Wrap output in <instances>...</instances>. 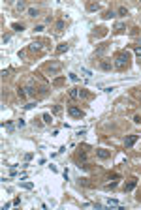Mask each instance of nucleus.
<instances>
[{
	"label": "nucleus",
	"instance_id": "1",
	"mask_svg": "<svg viewBox=\"0 0 141 210\" xmlns=\"http://www.w3.org/2000/svg\"><path fill=\"white\" fill-rule=\"evenodd\" d=\"M128 64H130V54H128V51H120V53L115 54L113 66L117 68V70H124V68H128Z\"/></svg>",
	"mask_w": 141,
	"mask_h": 210
},
{
	"label": "nucleus",
	"instance_id": "2",
	"mask_svg": "<svg viewBox=\"0 0 141 210\" xmlns=\"http://www.w3.org/2000/svg\"><path fill=\"white\" fill-rule=\"evenodd\" d=\"M60 70H62V64L60 62H51L49 66H47V73H49V75H57Z\"/></svg>",
	"mask_w": 141,
	"mask_h": 210
},
{
	"label": "nucleus",
	"instance_id": "3",
	"mask_svg": "<svg viewBox=\"0 0 141 210\" xmlns=\"http://www.w3.org/2000/svg\"><path fill=\"white\" fill-rule=\"evenodd\" d=\"M68 113H70V116H73V118H81V116L85 115L79 107H68Z\"/></svg>",
	"mask_w": 141,
	"mask_h": 210
},
{
	"label": "nucleus",
	"instance_id": "4",
	"mask_svg": "<svg viewBox=\"0 0 141 210\" xmlns=\"http://www.w3.org/2000/svg\"><path fill=\"white\" fill-rule=\"evenodd\" d=\"M137 139H139V135H130V137H126V139H124V146H126V148L134 146V144L137 143Z\"/></svg>",
	"mask_w": 141,
	"mask_h": 210
},
{
	"label": "nucleus",
	"instance_id": "5",
	"mask_svg": "<svg viewBox=\"0 0 141 210\" xmlns=\"http://www.w3.org/2000/svg\"><path fill=\"white\" fill-rule=\"evenodd\" d=\"M96 156L100 158V160H107V158H111V152L105 150V148H98V150H96Z\"/></svg>",
	"mask_w": 141,
	"mask_h": 210
},
{
	"label": "nucleus",
	"instance_id": "6",
	"mask_svg": "<svg viewBox=\"0 0 141 210\" xmlns=\"http://www.w3.org/2000/svg\"><path fill=\"white\" fill-rule=\"evenodd\" d=\"M136 186H137V180L136 178H132V180H130V182H126V184H124V191H132V189L134 188H136Z\"/></svg>",
	"mask_w": 141,
	"mask_h": 210
},
{
	"label": "nucleus",
	"instance_id": "7",
	"mask_svg": "<svg viewBox=\"0 0 141 210\" xmlns=\"http://www.w3.org/2000/svg\"><path fill=\"white\" fill-rule=\"evenodd\" d=\"M100 68L104 70V72H109L111 68H113V62H111V60H102V62H100Z\"/></svg>",
	"mask_w": 141,
	"mask_h": 210
},
{
	"label": "nucleus",
	"instance_id": "8",
	"mask_svg": "<svg viewBox=\"0 0 141 210\" xmlns=\"http://www.w3.org/2000/svg\"><path fill=\"white\" fill-rule=\"evenodd\" d=\"M68 96H70V99H77L79 98V90L77 88H70L68 90Z\"/></svg>",
	"mask_w": 141,
	"mask_h": 210
},
{
	"label": "nucleus",
	"instance_id": "9",
	"mask_svg": "<svg viewBox=\"0 0 141 210\" xmlns=\"http://www.w3.org/2000/svg\"><path fill=\"white\" fill-rule=\"evenodd\" d=\"M64 25H66V23H64V19H59V21H57V25H55V30H57V32H62V30H64Z\"/></svg>",
	"mask_w": 141,
	"mask_h": 210
},
{
	"label": "nucleus",
	"instance_id": "10",
	"mask_svg": "<svg viewBox=\"0 0 141 210\" xmlns=\"http://www.w3.org/2000/svg\"><path fill=\"white\" fill-rule=\"evenodd\" d=\"M68 51V43H60L59 47H57V54H62V53H66Z\"/></svg>",
	"mask_w": 141,
	"mask_h": 210
},
{
	"label": "nucleus",
	"instance_id": "11",
	"mask_svg": "<svg viewBox=\"0 0 141 210\" xmlns=\"http://www.w3.org/2000/svg\"><path fill=\"white\" fill-rule=\"evenodd\" d=\"M27 90H28V92H27L28 96H36V92H38V90H36V86H34V85H28V86H27Z\"/></svg>",
	"mask_w": 141,
	"mask_h": 210
},
{
	"label": "nucleus",
	"instance_id": "12",
	"mask_svg": "<svg viewBox=\"0 0 141 210\" xmlns=\"http://www.w3.org/2000/svg\"><path fill=\"white\" fill-rule=\"evenodd\" d=\"M124 28H126V25H124V23H115V30H117V32H122Z\"/></svg>",
	"mask_w": 141,
	"mask_h": 210
},
{
	"label": "nucleus",
	"instance_id": "13",
	"mask_svg": "<svg viewBox=\"0 0 141 210\" xmlns=\"http://www.w3.org/2000/svg\"><path fill=\"white\" fill-rule=\"evenodd\" d=\"M86 9H88V11H98V9H100V4H88Z\"/></svg>",
	"mask_w": 141,
	"mask_h": 210
},
{
	"label": "nucleus",
	"instance_id": "14",
	"mask_svg": "<svg viewBox=\"0 0 141 210\" xmlns=\"http://www.w3.org/2000/svg\"><path fill=\"white\" fill-rule=\"evenodd\" d=\"M30 49L32 51H41V43H40V41H34V43L30 45Z\"/></svg>",
	"mask_w": 141,
	"mask_h": 210
},
{
	"label": "nucleus",
	"instance_id": "15",
	"mask_svg": "<svg viewBox=\"0 0 141 210\" xmlns=\"http://www.w3.org/2000/svg\"><path fill=\"white\" fill-rule=\"evenodd\" d=\"M118 186V182L117 180H115V182H111V184H105V189H107V191H109V189H115Z\"/></svg>",
	"mask_w": 141,
	"mask_h": 210
},
{
	"label": "nucleus",
	"instance_id": "16",
	"mask_svg": "<svg viewBox=\"0 0 141 210\" xmlns=\"http://www.w3.org/2000/svg\"><path fill=\"white\" fill-rule=\"evenodd\" d=\"M118 15H120V17H126V15H128V9L124 8V6H120V8H118Z\"/></svg>",
	"mask_w": 141,
	"mask_h": 210
},
{
	"label": "nucleus",
	"instance_id": "17",
	"mask_svg": "<svg viewBox=\"0 0 141 210\" xmlns=\"http://www.w3.org/2000/svg\"><path fill=\"white\" fill-rule=\"evenodd\" d=\"M111 17H115V13L111 11V9H109V11H105V13L102 15V19H105V21H107V19H111Z\"/></svg>",
	"mask_w": 141,
	"mask_h": 210
},
{
	"label": "nucleus",
	"instance_id": "18",
	"mask_svg": "<svg viewBox=\"0 0 141 210\" xmlns=\"http://www.w3.org/2000/svg\"><path fill=\"white\" fill-rule=\"evenodd\" d=\"M79 98H85V99H88V98H90V94H88L86 90H79Z\"/></svg>",
	"mask_w": 141,
	"mask_h": 210
},
{
	"label": "nucleus",
	"instance_id": "19",
	"mask_svg": "<svg viewBox=\"0 0 141 210\" xmlns=\"http://www.w3.org/2000/svg\"><path fill=\"white\" fill-rule=\"evenodd\" d=\"M28 15H30V17H38V9L36 8H28Z\"/></svg>",
	"mask_w": 141,
	"mask_h": 210
},
{
	"label": "nucleus",
	"instance_id": "20",
	"mask_svg": "<svg viewBox=\"0 0 141 210\" xmlns=\"http://www.w3.org/2000/svg\"><path fill=\"white\" fill-rule=\"evenodd\" d=\"M105 34H107V28H98V32H96V36H105Z\"/></svg>",
	"mask_w": 141,
	"mask_h": 210
},
{
	"label": "nucleus",
	"instance_id": "21",
	"mask_svg": "<svg viewBox=\"0 0 141 210\" xmlns=\"http://www.w3.org/2000/svg\"><path fill=\"white\" fill-rule=\"evenodd\" d=\"M105 51H107V45H102L100 49L96 51V54H98V56H100V54H104V53H105Z\"/></svg>",
	"mask_w": 141,
	"mask_h": 210
},
{
	"label": "nucleus",
	"instance_id": "22",
	"mask_svg": "<svg viewBox=\"0 0 141 210\" xmlns=\"http://www.w3.org/2000/svg\"><path fill=\"white\" fill-rule=\"evenodd\" d=\"M17 9H19V11H23V9H27V4H25L23 0H21V2H17Z\"/></svg>",
	"mask_w": 141,
	"mask_h": 210
},
{
	"label": "nucleus",
	"instance_id": "23",
	"mask_svg": "<svg viewBox=\"0 0 141 210\" xmlns=\"http://www.w3.org/2000/svg\"><path fill=\"white\" fill-rule=\"evenodd\" d=\"M43 122H45V124H51V122H53V118H51V115H43Z\"/></svg>",
	"mask_w": 141,
	"mask_h": 210
},
{
	"label": "nucleus",
	"instance_id": "24",
	"mask_svg": "<svg viewBox=\"0 0 141 210\" xmlns=\"http://www.w3.org/2000/svg\"><path fill=\"white\" fill-rule=\"evenodd\" d=\"M62 83H64V77H60V79H55V81H53V85H55V86H60Z\"/></svg>",
	"mask_w": 141,
	"mask_h": 210
},
{
	"label": "nucleus",
	"instance_id": "25",
	"mask_svg": "<svg viewBox=\"0 0 141 210\" xmlns=\"http://www.w3.org/2000/svg\"><path fill=\"white\" fill-rule=\"evenodd\" d=\"M134 51H136V54L141 58V45H134Z\"/></svg>",
	"mask_w": 141,
	"mask_h": 210
},
{
	"label": "nucleus",
	"instance_id": "26",
	"mask_svg": "<svg viewBox=\"0 0 141 210\" xmlns=\"http://www.w3.org/2000/svg\"><path fill=\"white\" fill-rule=\"evenodd\" d=\"M21 186H23L25 189H32V188H34V186H32L30 182H23V184H21Z\"/></svg>",
	"mask_w": 141,
	"mask_h": 210
},
{
	"label": "nucleus",
	"instance_id": "27",
	"mask_svg": "<svg viewBox=\"0 0 141 210\" xmlns=\"http://www.w3.org/2000/svg\"><path fill=\"white\" fill-rule=\"evenodd\" d=\"M17 94H19V98H25V96H27V92H25V88H19Z\"/></svg>",
	"mask_w": 141,
	"mask_h": 210
},
{
	"label": "nucleus",
	"instance_id": "28",
	"mask_svg": "<svg viewBox=\"0 0 141 210\" xmlns=\"http://www.w3.org/2000/svg\"><path fill=\"white\" fill-rule=\"evenodd\" d=\"M107 205H111V206H117V205H118V201H115V199H107Z\"/></svg>",
	"mask_w": 141,
	"mask_h": 210
},
{
	"label": "nucleus",
	"instance_id": "29",
	"mask_svg": "<svg viewBox=\"0 0 141 210\" xmlns=\"http://www.w3.org/2000/svg\"><path fill=\"white\" fill-rule=\"evenodd\" d=\"M11 26H13L15 30H23V25H19V23H13V25H11Z\"/></svg>",
	"mask_w": 141,
	"mask_h": 210
},
{
	"label": "nucleus",
	"instance_id": "30",
	"mask_svg": "<svg viewBox=\"0 0 141 210\" xmlns=\"http://www.w3.org/2000/svg\"><path fill=\"white\" fill-rule=\"evenodd\" d=\"M134 122H136V124H141V115H136V116H134Z\"/></svg>",
	"mask_w": 141,
	"mask_h": 210
},
{
	"label": "nucleus",
	"instance_id": "31",
	"mask_svg": "<svg viewBox=\"0 0 141 210\" xmlns=\"http://www.w3.org/2000/svg\"><path fill=\"white\" fill-rule=\"evenodd\" d=\"M34 32H43V25H38V26L34 28Z\"/></svg>",
	"mask_w": 141,
	"mask_h": 210
},
{
	"label": "nucleus",
	"instance_id": "32",
	"mask_svg": "<svg viewBox=\"0 0 141 210\" xmlns=\"http://www.w3.org/2000/svg\"><path fill=\"white\" fill-rule=\"evenodd\" d=\"M4 128H6L8 131H11V130H13V126H11V124H4Z\"/></svg>",
	"mask_w": 141,
	"mask_h": 210
},
{
	"label": "nucleus",
	"instance_id": "33",
	"mask_svg": "<svg viewBox=\"0 0 141 210\" xmlns=\"http://www.w3.org/2000/svg\"><path fill=\"white\" fill-rule=\"evenodd\" d=\"M70 79H72V81H77V79H79V77H77V75H75V73H70Z\"/></svg>",
	"mask_w": 141,
	"mask_h": 210
},
{
	"label": "nucleus",
	"instance_id": "34",
	"mask_svg": "<svg viewBox=\"0 0 141 210\" xmlns=\"http://www.w3.org/2000/svg\"><path fill=\"white\" fill-rule=\"evenodd\" d=\"M34 126H36V128H41V126H43V124H41L40 120H34Z\"/></svg>",
	"mask_w": 141,
	"mask_h": 210
},
{
	"label": "nucleus",
	"instance_id": "35",
	"mask_svg": "<svg viewBox=\"0 0 141 210\" xmlns=\"http://www.w3.org/2000/svg\"><path fill=\"white\" fill-rule=\"evenodd\" d=\"M139 99H141V92H139Z\"/></svg>",
	"mask_w": 141,
	"mask_h": 210
}]
</instances>
